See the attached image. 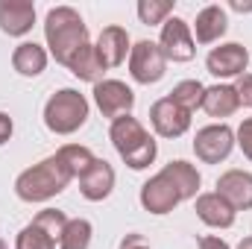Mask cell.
I'll use <instances>...</instances> for the list:
<instances>
[{
    "instance_id": "cell-1",
    "label": "cell",
    "mask_w": 252,
    "mask_h": 249,
    "mask_svg": "<svg viewBox=\"0 0 252 249\" xmlns=\"http://www.w3.org/2000/svg\"><path fill=\"white\" fill-rule=\"evenodd\" d=\"M44 41L50 47V56L59 64H70V59L91 44L88 41V27L82 21V15L70 6H53L44 18Z\"/></svg>"
},
{
    "instance_id": "cell-2",
    "label": "cell",
    "mask_w": 252,
    "mask_h": 249,
    "mask_svg": "<svg viewBox=\"0 0 252 249\" xmlns=\"http://www.w3.org/2000/svg\"><path fill=\"white\" fill-rule=\"evenodd\" d=\"M70 182H73V173L64 167L62 158L59 156H47L44 161L27 167L15 179V193L24 202H47V199L59 196Z\"/></svg>"
},
{
    "instance_id": "cell-3",
    "label": "cell",
    "mask_w": 252,
    "mask_h": 249,
    "mask_svg": "<svg viewBox=\"0 0 252 249\" xmlns=\"http://www.w3.org/2000/svg\"><path fill=\"white\" fill-rule=\"evenodd\" d=\"M109 138H112L118 156L124 158V164L129 170H147L156 161V156H158L156 138L144 129V124L138 118H132V115H124V118L112 121Z\"/></svg>"
},
{
    "instance_id": "cell-4",
    "label": "cell",
    "mask_w": 252,
    "mask_h": 249,
    "mask_svg": "<svg viewBox=\"0 0 252 249\" xmlns=\"http://www.w3.org/2000/svg\"><path fill=\"white\" fill-rule=\"evenodd\" d=\"M88 121V100L76 88H62L44 103V126L53 135H73Z\"/></svg>"
},
{
    "instance_id": "cell-5",
    "label": "cell",
    "mask_w": 252,
    "mask_h": 249,
    "mask_svg": "<svg viewBox=\"0 0 252 249\" xmlns=\"http://www.w3.org/2000/svg\"><path fill=\"white\" fill-rule=\"evenodd\" d=\"M235 150V129L229 124H208L193 138V153L202 164H220Z\"/></svg>"
},
{
    "instance_id": "cell-6",
    "label": "cell",
    "mask_w": 252,
    "mask_h": 249,
    "mask_svg": "<svg viewBox=\"0 0 252 249\" xmlns=\"http://www.w3.org/2000/svg\"><path fill=\"white\" fill-rule=\"evenodd\" d=\"M167 70V59L156 41H135L129 50V73L138 85H156Z\"/></svg>"
},
{
    "instance_id": "cell-7",
    "label": "cell",
    "mask_w": 252,
    "mask_h": 249,
    "mask_svg": "<svg viewBox=\"0 0 252 249\" xmlns=\"http://www.w3.org/2000/svg\"><path fill=\"white\" fill-rule=\"evenodd\" d=\"M158 47L164 53L167 62H190L196 56V41H193V32H190V24L170 15L164 24H161V35H158Z\"/></svg>"
},
{
    "instance_id": "cell-8",
    "label": "cell",
    "mask_w": 252,
    "mask_h": 249,
    "mask_svg": "<svg viewBox=\"0 0 252 249\" xmlns=\"http://www.w3.org/2000/svg\"><path fill=\"white\" fill-rule=\"evenodd\" d=\"M205 67L211 76L217 79H238L247 73L250 67V50L238 41H229V44H220V47H211V53L205 56Z\"/></svg>"
},
{
    "instance_id": "cell-9",
    "label": "cell",
    "mask_w": 252,
    "mask_h": 249,
    "mask_svg": "<svg viewBox=\"0 0 252 249\" xmlns=\"http://www.w3.org/2000/svg\"><path fill=\"white\" fill-rule=\"evenodd\" d=\"M94 103H97V109H100L103 118L118 121V118H124V115L132 112L135 91L126 82H121V79H103V82L94 85Z\"/></svg>"
},
{
    "instance_id": "cell-10",
    "label": "cell",
    "mask_w": 252,
    "mask_h": 249,
    "mask_svg": "<svg viewBox=\"0 0 252 249\" xmlns=\"http://www.w3.org/2000/svg\"><path fill=\"white\" fill-rule=\"evenodd\" d=\"M150 124L161 138H182L190 129V112L176 106L170 97H161L150 106Z\"/></svg>"
},
{
    "instance_id": "cell-11",
    "label": "cell",
    "mask_w": 252,
    "mask_h": 249,
    "mask_svg": "<svg viewBox=\"0 0 252 249\" xmlns=\"http://www.w3.org/2000/svg\"><path fill=\"white\" fill-rule=\"evenodd\" d=\"M138 199H141V205H144V211H150V214H170L179 202H182V196H179V190L173 187V182L164 176V173H156V176H150L144 185H141V193H138Z\"/></svg>"
},
{
    "instance_id": "cell-12",
    "label": "cell",
    "mask_w": 252,
    "mask_h": 249,
    "mask_svg": "<svg viewBox=\"0 0 252 249\" xmlns=\"http://www.w3.org/2000/svg\"><path fill=\"white\" fill-rule=\"evenodd\" d=\"M115 190V167L106 158H94L91 167L79 176V193L88 202H103Z\"/></svg>"
},
{
    "instance_id": "cell-13",
    "label": "cell",
    "mask_w": 252,
    "mask_h": 249,
    "mask_svg": "<svg viewBox=\"0 0 252 249\" xmlns=\"http://www.w3.org/2000/svg\"><path fill=\"white\" fill-rule=\"evenodd\" d=\"M94 50H97V56H100V62H103L106 70H109V67H121V64L126 62V56H129V50H132L129 32H126L124 27H118V24L106 27V30L97 35Z\"/></svg>"
},
{
    "instance_id": "cell-14",
    "label": "cell",
    "mask_w": 252,
    "mask_h": 249,
    "mask_svg": "<svg viewBox=\"0 0 252 249\" xmlns=\"http://www.w3.org/2000/svg\"><path fill=\"white\" fill-rule=\"evenodd\" d=\"M217 193L235 208V211H250L252 208V173L247 170H226L217 179Z\"/></svg>"
},
{
    "instance_id": "cell-15",
    "label": "cell",
    "mask_w": 252,
    "mask_h": 249,
    "mask_svg": "<svg viewBox=\"0 0 252 249\" xmlns=\"http://www.w3.org/2000/svg\"><path fill=\"white\" fill-rule=\"evenodd\" d=\"M193 211H196V217H199L205 226H211V229H229V226H235V214H238L217 190L199 193V196L193 199Z\"/></svg>"
},
{
    "instance_id": "cell-16",
    "label": "cell",
    "mask_w": 252,
    "mask_h": 249,
    "mask_svg": "<svg viewBox=\"0 0 252 249\" xmlns=\"http://www.w3.org/2000/svg\"><path fill=\"white\" fill-rule=\"evenodd\" d=\"M35 24V3L30 0H3L0 3V30L12 38H21Z\"/></svg>"
},
{
    "instance_id": "cell-17",
    "label": "cell",
    "mask_w": 252,
    "mask_h": 249,
    "mask_svg": "<svg viewBox=\"0 0 252 249\" xmlns=\"http://www.w3.org/2000/svg\"><path fill=\"white\" fill-rule=\"evenodd\" d=\"M229 30V18H226V9L211 3L205 9H199L196 21H193V41L196 44H214L226 35Z\"/></svg>"
},
{
    "instance_id": "cell-18",
    "label": "cell",
    "mask_w": 252,
    "mask_h": 249,
    "mask_svg": "<svg viewBox=\"0 0 252 249\" xmlns=\"http://www.w3.org/2000/svg\"><path fill=\"white\" fill-rule=\"evenodd\" d=\"M238 109H241V97H238L235 85L217 82V85L205 88V94H202V112L208 118H232Z\"/></svg>"
},
{
    "instance_id": "cell-19",
    "label": "cell",
    "mask_w": 252,
    "mask_h": 249,
    "mask_svg": "<svg viewBox=\"0 0 252 249\" xmlns=\"http://www.w3.org/2000/svg\"><path fill=\"white\" fill-rule=\"evenodd\" d=\"M161 173H164V176L173 182V187L179 190V196H182V199H196V196H199L202 176H199V170H196L190 161L176 158V161L164 164V167H161Z\"/></svg>"
},
{
    "instance_id": "cell-20",
    "label": "cell",
    "mask_w": 252,
    "mask_h": 249,
    "mask_svg": "<svg viewBox=\"0 0 252 249\" xmlns=\"http://www.w3.org/2000/svg\"><path fill=\"white\" fill-rule=\"evenodd\" d=\"M47 59H50V53H47L41 44L24 41V44H18L15 53H12V67H15L21 76H38V73H44Z\"/></svg>"
},
{
    "instance_id": "cell-21",
    "label": "cell",
    "mask_w": 252,
    "mask_h": 249,
    "mask_svg": "<svg viewBox=\"0 0 252 249\" xmlns=\"http://www.w3.org/2000/svg\"><path fill=\"white\" fill-rule=\"evenodd\" d=\"M67 70H70L76 79H82V82H94V85L103 82V73H106V67H103V62H100L94 44H85V47L70 59Z\"/></svg>"
},
{
    "instance_id": "cell-22",
    "label": "cell",
    "mask_w": 252,
    "mask_h": 249,
    "mask_svg": "<svg viewBox=\"0 0 252 249\" xmlns=\"http://www.w3.org/2000/svg\"><path fill=\"white\" fill-rule=\"evenodd\" d=\"M91 235H94V226L85 217H73V220L64 223L59 249H88L91 247Z\"/></svg>"
},
{
    "instance_id": "cell-23",
    "label": "cell",
    "mask_w": 252,
    "mask_h": 249,
    "mask_svg": "<svg viewBox=\"0 0 252 249\" xmlns=\"http://www.w3.org/2000/svg\"><path fill=\"white\" fill-rule=\"evenodd\" d=\"M202 94H205V85L199 82V79H182V82H176L173 85V91L167 94L176 106H182L185 112H196V109H202Z\"/></svg>"
},
{
    "instance_id": "cell-24",
    "label": "cell",
    "mask_w": 252,
    "mask_h": 249,
    "mask_svg": "<svg viewBox=\"0 0 252 249\" xmlns=\"http://www.w3.org/2000/svg\"><path fill=\"white\" fill-rule=\"evenodd\" d=\"M56 156L64 161V167L73 173V179H79L88 167H91V161L97 158L88 147H82V144H64V147H59L56 150Z\"/></svg>"
},
{
    "instance_id": "cell-25",
    "label": "cell",
    "mask_w": 252,
    "mask_h": 249,
    "mask_svg": "<svg viewBox=\"0 0 252 249\" xmlns=\"http://www.w3.org/2000/svg\"><path fill=\"white\" fill-rule=\"evenodd\" d=\"M56 238L47 232V229H41L35 220L32 223H27L21 232H18V238H15V249H56Z\"/></svg>"
},
{
    "instance_id": "cell-26",
    "label": "cell",
    "mask_w": 252,
    "mask_h": 249,
    "mask_svg": "<svg viewBox=\"0 0 252 249\" xmlns=\"http://www.w3.org/2000/svg\"><path fill=\"white\" fill-rule=\"evenodd\" d=\"M170 15H173V3H170V0H141V3H138V18H141V24H147V27L164 24Z\"/></svg>"
},
{
    "instance_id": "cell-27",
    "label": "cell",
    "mask_w": 252,
    "mask_h": 249,
    "mask_svg": "<svg viewBox=\"0 0 252 249\" xmlns=\"http://www.w3.org/2000/svg\"><path fill=\"white\" fill-rule=\"evenodd\" d=\"M41 229H47L56 241L62 238V229H64V223H67V217H64V211H59V208H44V211H38L35 217H32Z\"/></svg>"
},
{
    "instance_id": "cell-28",
    "label": "cell",
    "mask_w": 252,
    "mask_h": 249,
    "mask_svg": "<svg viewBox=\"0 0 252 249\" xmlns=\"http://www.w3.org/2000/svg\"><path fill=\"white\" fill-rule=\"evenodd\" d=\"M235 144L241 147V153L252 161V118H244L238 132H235Z\"/></svg>"
},
{
    "instance_id": "cell-29",
    "label": "cell",
    "mask_w": 252,
    "mask_h": 249,
    "mask_svg": "<svg viewBox=\"0 0 252 249\" xmlns=\"http://www.w3.org/2000/svg\"><path fill=\"white\" fill-rule=\"evenodd\" d=\"M235 91H238V97H241V106H244V109H252V73L238 76Z\"/></svg>"
},
{
    "instance_id": "cell-30",
    "label": "cell",
    "mask_w": 252,
    "mask_h": 249,
    "mask_svg": "<svg viewBox=\"0 0 252 249\" xmlns=\"http://www.w3.org/2000/svg\"><path fill=\"white\" fill-rule=\"evenodd\" d=\"M121 249H150V244H147L144 235L129 232V235H124V241H121Z\"/></svg>"
},
{
    "instance_id": "cell-31",
    "label": "cell",
    "mask_w": 252,
    "mask_h": 249,
    "mask_svg": "<svg viewBox=\"0 0 252 249\" xmlns=\"http://www.w3.org/2000/svg\"><path fill=\"white\" fill-rule=\"evenodd\" d=\"M196 249H232L223 238H217V235H202L199 241H196Z\"/></svg>"
},
{
    "instance_id": "cell-32",
    "label": "cell",
    "mask_w": 252,
    "mask_h": 249,
    "mask_svg": "<svg viewBox=\"0 0 252 249\" xmlns=\"http://www.w3.org/2000/svg\"><path fill=\"white\" fill-rule=\"evenodd\" d=\"M12 132H15V124H12V118L6 115V112H0V147L12 138Z\"/></svg>"
},
{
    "instance_id": "cell-33",
    "label": "cell",
    "mask_w": 252,
    "mask_h": 249,
    "mask_svg": "<svg viewBox=\"0 0 252 249\" xmlns=\"http://www.w3.org/2000/svg\"><path fill=\"white\" fill-rule=\"evenodd\" d=\"M232 9H235V12H252V3L250 6H244V3H232Z\"/></svg>"
},
{
    "instance_id": "cell-34",
    "label": "cell",
    "mask_w": 252,
    "mask_h": 249,
    "mask_svg": "<svg viewBox=\"0 0 252 249\" xmlns=\"http://www.w3.org/2000/svg\"><path fill=\"white\" fill-rule=\"evenodd\" d=\"M238 249H252V235H250V238H244V241L238 244Z\"/></svg>"
},
{
    "instance_id": "cell-35",
    "label": "cell",
    "mask_w": 252,
    "mask_h": 249,
    "mask_svg": "<svg viewBox=\"0 0 252 249\" xmlns=\"http://www.w3.org/2000/svg\"><path fill=\"white\" fill-rule=\"evenodd\" d=\"M0 249H9V247H6V241H3V238H0Z\"/></svg>"
}]
</instances>
